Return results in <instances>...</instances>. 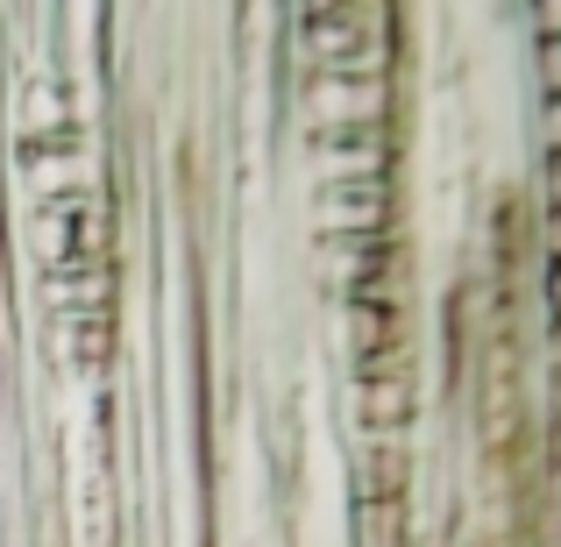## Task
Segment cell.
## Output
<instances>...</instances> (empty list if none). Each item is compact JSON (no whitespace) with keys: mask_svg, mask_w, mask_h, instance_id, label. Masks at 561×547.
Segmentation results:
<instances>
[{"mask_svg":"<svg viewBox=\"0 0 561 547\" xmlns=\"http://www.w3.org/2000/svg\"><path fill=\"white\" fill-rule=\"evenodd\" d=\"M313 8H348V0H313Z\"/></svg>","mask_w":561,"mask_h":547,"instance_id":"5b68a950","label":"cell"},{"mask_svg":"<svg viewBox=\"0 0 561 547\" xmlns=\"http://www.w3.org/2000/svg\"><path fill=\"white\" fill-rule=\"evenodd\" d=\"M548 192H554V206H561V157H554V171H548Z\"/></svg>","mask_w":561,"mask_h":547,"instance_id":"3957f363","label":"cell"},{"mask_svg":"<svg viewBox=\"0 0 561 547\" xmlns=\"http://www.w3.org/2000/svg\"><path fill=\"white\" fill-rule=\"evenodd\" d=\"M540 8H548V22H554V43H561V0H540Z\"/></svg>","mask_w":561,"mask_h":547,"instance_id":"7a4b0ae2","label":"cell"},{"mask_svg":"<svg viewBox=\"0 0 561 547\" xmlns=\"http://www.w3.org/2000/svg\"><path fill=\"white\" fill-rule=\"evenodd\" d=\"M554 299H561V277H554Z\"/></svg>","mask_w":561,"mask_h":547,"instance_id":"8992f818","label":"cell"},{"mask_svg":"<svg viewBox=\"0 0 561 547\" xmlns=\"http://www.w3.org/2000/svg\"><path fill=\"white\" fill-rule=\"evenodd\" d=\"M548 79L561 86V43H548Z\"/></svg>","mask_w":561,"mask_h":547,"instance_id":"6da1fadb","label":"cell"},{"mask_svg":"<svg viewBox=\"0 0 561 547\" xmlns=\"http://www.w3.org/2000/svg\"><path fill=\"white\" fill-rule=\"evenodd\" d=\"M548 136H554V143H561V107H554V114H548Z\"/></svg>","mask_w":561,"mask_h":547,"instance_id":"277c9868","label":"cell"}]
</instances>
